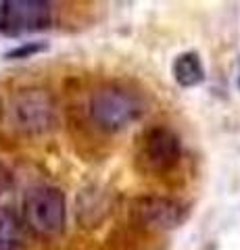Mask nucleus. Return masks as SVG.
<instances>
[{
    "label": "nucleus",
    "mask_w": 240,
    "mask_h": 250,
    "mask_svg": "<svg viewBox=\"0 0 240 250\" xmlns=\"http://www.w3.org/2000/svg\"><path fill=\"white\" fill-rule=\"evenodd\" d=\"M90 119L98 129L117 134L134 125L144 115V103L140 94L123 83H105L90 96Z\"/></svg>",
    "instance_id": "obj_1"
},
{
    "label": "nucleus",
    "mask_w": 240,
    "mask_h": 250,
    "mask_svg": "<svg viewBox=\"0 0 240 250\" xmlns=\"http://www.w3.org/2000/svg\"><path fill=\"white\" fill-rule=\"evenodd\" d=\"M23 221L42 238L63 233L67 221L65 194L55 186H34L23 198Z\"/></svg>",
    "instance_id": "obj_2"
},
{
    "label": "nucleus",
    "mask_w": 240,
    "mask_h": 250,
    "mask_svg": "<svg viewBox=\"0 0 240 250\" xmlns=\"http://www.w3.org/2000/svg\"><path fill=\"white\" fill-rule=\"evenodd\" d=\"M11 125L23 136H42L57 123V103L48 90H19L9 103Z\"/></svg>",
    "instance_id": "obj_3"
},
{
    "label": "nucleus",
    "mask_w": 240,
    "mask_h": 250,
    "mask_svg": "<svg viewBox=\"0 0 240 250\" xmlns=\"http://www.w3.org/2000/svg\"><path fill=\"white\" fill-rule=\"evenodd\" d=\"M182 156L180 136L165 125L149 129L140 142L138 150V165L146 173H165L174 169Z\"/></svg>",
    "instance_id": "obj_4"
},
{
    "label": "nucleus",
    "mask_w": 240,
    "mask_h": 250,
    "mask_svg": "<svg viewBox=\"0 0 240 250\" xmlns=\"http://www.w3.org/2000/svg\"><path fill=\"white\" fill-rule=\"evenodd\" d=\"M52 23V6L42 0L0 2V31L4 36H25L42 31Z\"/></svg>",
    "instance_id": "obj_5"
},
{
    "label": "nucleus",
    "mask_w": 240,
    "mask_h": 250,
    "mask_svg": "<svg viewBox=\"0 0 240 250\" xmlns=\"http://www.w3.org/2000/svg\"><path fill=\"white\" fill-rule=\"evenodd\" d=\"M134 217L146 229L169 231L186 221L188 208L180 200L167 196H142L134 202Z\"/></svg>",
    "instance_id": "obj_6"
},
{
    "label": "nucleus",
    "mask_w": 240,
    "mask_h": 250,
    "mask_svg": "<svg viewBox=\"0 0 240 250\" xmlns=\"http://www.w3.org/2000/svg\"><path fill=\"white\" fill-rule=\"evenodd\" d=\"M172 73L177 85L182 88H195V85H200L205 82V65L200 54L195 50L182 52L177 54L174 65H172Z\"/></svg>",
    "instance_id": "obj_7"
},
{
    "label": "nucleus",
    "mask_w": 240,
    "mask_h": 250,
    "mask_svg": "<svg viewBox=\"0 0 240 250\" xmlns=\"http://www.w3.org/2000/svg\"><path fill=\"white\" fill-rule=\"evenodd\" d=\"M19 231H21V225L17 215L9 208L0 207V242L19 240Z\"/></svg>",
    "instance_id": "obj_8"
},
{
    "label": "nucleus",
    "mask_w": 240,
    "mask_h": 250,
    "mask_svg": "<svg viewBox=\"0 0 240 250\" xmlns=\"http://www.w3.org/2000/svg\"><path fill=\"white\" fill-rule=\"evenodd\" d=\"M46 48H48L46 42H27V44H21V46H17V48L9 50L4 57L6 59H29L38 52H44Z\"/></svg>",
    "instance_id": "obj_9"
},
{
    "label": "nucleus",
    "mask_w": 240,
    "mask_h": 250,
    "mask_svg": "<svg viewBox=\"0 0 240 250\" xmlns=\"http://www.w3.org/2000/svg\"><path fill=\"white\" fill-rule=\"evenodd\" d=\"M11 188H13V173L9 171V167L0 163V196L9 192Z\"/></svg>",
    "instance_id": "obj_10"
},
{
    "label": "nucleus",
    "mask_w": 240,
    "mask_h": 250,
    "mask_svg": "<svg viewBox=\"0 0 240 250\" xmlns=\"http://www.w3.org/2000/svg\"><path fill=\"white\" fill-rule=\"evenodd\" d=\"M0 250H23L21 242L19 240H13V242H0Z\"/></svg>",
    "instance_id": "obj_11"
},
{
    "label": "nucleus",
    "mask_w": 240,
    "mask_h": 250,
    "mask_svg": "<svg viewBox=\"0 0 240 250\" xmlns=\"http://www.w3.org/2000/svg\"><path fill=\"white\" fill-rule=\"evenodd\" d=\"M238 88H240V67H238Z\"/></svg>",
    "instance_id": "obj_12"
}]
</instances>
